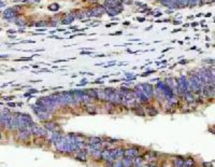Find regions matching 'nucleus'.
Wrapping results in <instances>:
<instances>
[{
	"instance_id": "f257e3e1",
	"label": "nucleus",
	"mask_w": 215,
	"mask_h": 167,
	"mask_svg": "<svg viewBox=\"0 0 215 167\" xmlns=\"http://www.w3.org/2000/svg\"><path fill=\"white\" fill-rule=\"evenodd\" d=\"M54 145H55V148H56V150L59 151V152H62V153H71V152H70L69 142H68V140H67V138H66V136H62V138H60L59 140L57 141V142H55Z\"/></svg>"
},
{
	"instance_id": "f03ea898",
	"label": "nucleus",
	"mask_w": 215,
	"mask_h": 167,
	"mask_svg": "<svg viewBox=\"0 0 215 167\" xmlns=\"http://www.w3.org/2000/svg\"><path fill=\"white\" fill-rule=\"evenodd\" d=\"M30 133H31V135L36 136V137H45L47 135V131L44 127L37 125L36 123H34L30 126Z\"/></svg>"
},
{
	"instance_id": "7ed1b4c3",
	"label": "nucleus",
	"mask_w": 215,
	"mask_h": 167,
	"mask_svg": "<svg viewBox=\"0 0 215 167\" xmlns=\"http://www.w3.org/2000/svg\"><path fill=\"white\" fill-rule=\"evenodd\" d=\"M124 155H125V150H124L123 148L110 149V160L111 161L121 160Z\"/></svg>"
},
{
	"instance_id": "20e7f679",
	"label": "nucleus",
	"mask_w": 215,
	"mask_h": 167,
	"mask_svg": "<svg viewBox=\"0 0 215 167\" xmlns=\"http://www.w3.org/2000/svg\"><path fill=\"white\" fill-rule=\"evenodd\" d=\"M141 86H142V92L148 96V98L154 97L155 92H154V87L151 83H141Z\"/></svg>"
},
{
	"instance_id": "39448f33",
	"label": "nucleus",
	"mask_w": 215,
	"mask_h": 167,
	"mask_svg": "<svg viewBox=\"0 0 215 167\" xmlns=\"http://www.w3.org/2000/svg\"><path fill=\"white\" fill-rule=\"evenodd\" d=\"M17 15H19V13H17V10L15 9V8H9V9H7L6 11H4L3 17L7 19L8 21L12 22L15 17H17Z\"/></svg>"
},
{
	"instance_id": "423d86ee",
	"label": "nucleus",
	"mask_w": 215,
	"mask_h": 167,
	"mask_svg": "<svg viewBox=\"0 0 215 167\" xmlns=\"http://www.w3.org/2000/svg\"><path fill=\"white\" fill-rule=\"evenodd\" d=\"M105 8L103 6H98L96 8H93L92 10H89V11L87 12V15L88 16H100V15H102L103 13L105 12Z\"/></svg>"
},
{
	"instance_id": "0eeeda50",
	"label": "nucleus",
	"mask_w": 215,
	"mask_h": 167,
	"mask_svg": "<svg viewBox=\"0 0 215 167\" xmlns=\"http://www.w3.org/2000/svg\"><path fill=\"white\" fill-rule=\"evenodd\" d=\"M43 127H44L46 131H52V133L53 131H60L59 125L55 122H52V121H45L44 124H43Z\"/></svg>"
},
{
	"instance_id": "6e6552de",
	"label": "nucleus",
	"mask_w": 215,
	"mask_h": 167,
	"mask_svg": "<svg viewBox=\"0 0 215 167\" xmlns=\"http://www.w3.org/2000/svg\"><path fill=\"white\" fill-rule=\"evenodd\" d=\"M8 128L11 131H16L19 130V116L17 115H11L9 121V124H8Z\"/></svg>"
},
{
	"instance_id": "1a4fd4ad",
	"label": "nucleus",
	"mask_w": 215,
	"mask_h": 167,
	"mask_svg": "<svg viewBox=\"0 0 215 167\" xmlns=\"http://www.w3.org/2000/svg\"><path fill=\"white\" fill-rule=\"evenodd\" d=\"M202 92H203V95L204 96H208V97H213L214 96V92H215V90H214V85H212V84H206V85H203L202 86Z\"/></svg>"
},
{
	"instance_id": "9d476101",
	"label": "nucleus",
	"mask_w": 215,
	"mask_h": 167,
	"mask_svg": "<svg viewBox=\"0 0 215 167\" xmlns=\"http://www.w3.org/2000/svg\"><path fill=\"white\" fill-rule=\"evenodd\" d=\"M72 95H73V99H74L75 105H77V103H82L83 95H84V91L75 90L74 92H72Z\"/></svg>"
},
{
	"instance_id": "9b49d317",
	"label": "nucleus",
	"mask_w": 215,
	"mask_h": 167,
	"mask_svg": "<svg viewBox=\"0 0 215 167\" xmlns=\"http://www.w3.org/2000/svg\"><path fill=\"white\" fill-rule=\"evenodd\" d=\"M30 135H31V133H30L29 130L19 131V134H17V139H19V141H26L30 138Z\"/></svg>"
},
{
	"instance_id": "f8f14e48",
	"label": "nucleus",
	"mask_w": 215,
	"mask_h": 167,
	"mask_svg": "<svg viewBox=\"0 0 215 167\" xmlns=\"http://www.w3.org/2000/svg\"><path fill=\"white\" fill-rule=\"evenodd\" d=\"M139 153H140V151H139V148H137V147H131V148L125 150V155L130 156V158H133V159L136 156H138Z\"/></svg>"
},
{
	"instance_id": "ddd939ff",
	"label": "nucleus",
	"mask_w": 215,
	"mask_h": 167,
	"mask_svg": "<svg viewBox=\"0 0 215 167\" xmlns=\"http://www.w3.org/2000/svg\"><path fill=\"white\" fill-rule=\"evenodd\" d=\"M121 162H122L123 167H133V158L124 155Z\"/></svg>"
},
{
	"instance_id": "4468645a",
	"label": "nucleus",
	"mask_w": 215,
	"mask_h": 167,
	"mask_svg": "<svg viewBox=\"0 0 215 167\" xmlns=\"http://www.w3.org/2000/svg\"><path fill=\"white\" fill-rule=\"evenodd\" d=\"M77 155H75V160L80 161V162H86L87 161V153L85 152L83 149L77 151Z\"/></svg>"
},
{
	"instance_id": "2eb2a0df",
	"label": "nucleus",
	"mask_w": 215,
	"mask_h": 167,
	"mask_svg": "<svg viewBox=\"0 0 215 167\" xmlns=\"http://www.w3.org/2000/svg\"><path fill=\"white\" fill-rule=\"evenodd\" d=\"M37 116L39 118V120L41 121H47L51 118V112L45 110H41L39 113H37Z\"/></svg>"
},
{
	"instance_id": "dca6fc26",
	"label": "nucleus",
	"mask_w": 215,
	"mask_h": 167,
	"mask_svg": "<svg viewBox=\"0 0 215 167\" xmlns=\"http://www.w3.org/2000/svg\"><path fill=\"white\" fill-rule=\"evenodd\" d=\"M184 163H185V159L182 156H176L173 161L174 167H184Z\"/></svg>"
},
{
	"instance_id": "f3484780",
	"label": "nucleus",
	"mask_w": 215,
	"mask_h": 167,
	"mask_svg": "<svg viewBox=\"0 0 215 167\" xmlns=\"http://www.w3.org/2000/svg\"><path fill=\"white\" fill-rule=\"evenodd\" d=\"M60 138H62V135H60L59 131H53L52 136H51V141H52L53 143H55V142H57Z\"/></svg>"
},
{
	"instance_id": "a211bd4d",
	"label": "nucleus",
	"mask_w": 215,
	"mask_h": 167,
	"mask_svg": "<svg viewBox=\"0 0 215 167\" xmlns=\"http://www.w3.org/2000/svg\"><path fill=\"white\" fill-rule=\"evenodd\" d=\"M143 158L142 156H140V155H138V156H136L135 159H133V166L135 167H138V166H141V165H143Z\"/></svg>"
},
{
	"instance_id": "6ab92c4d",
	"label": "nucleus",
	"mask_w": 215,
	"mask_h": 167,
	"mask_svg": "<svg viewBox=\"0 0 215 167\" xmlns=\"http://www.w3.org/2000/svg\"><path fill=\"white\" fill-rule=\"evenodd\" d=\"M75 19V17H74V13H69V14L66 15V17L64 19L62 23H64V24H70V23L73 22V19Z\"/></svg>"
},
{
	"instance_id": "aec40b11",
	"label": "nucleus",
	"mask_w": 215,
	"mask_h": 167,
	"mask_svg": "<svg viewBox=\"0 0 215 167\" xmlns=\"http://www.w3.org/2000/svg\"><path fill=\"white\" fill-rule=\"evenodd\" d=\"M146 111H148V114L151 115V116H154V115L158 114V110L156 109V108H154L153 106H148V107L146 108Z\"/></svg>"
},
{
	"instance_id": "412c9836",
	"label": "nucleus",
	"mask_w": 215,
	"mask_h": 167,
	"mask_svg": "<svg viewBox=\"0 0 215 167\" xmlns=\"http://www.w3.org/2000/svg\"><path fill=\"white\" fill-rule=\"evenodd\" d=\"M101 151L102 150H93L90 152V156L95 160H101Z\"/></svg>"
},
{
	"instance_id": "4be33fe9",
	"label": "nucleus",
	"mask_w": 215,
	"mask_h": 167,
	"mask_svg": "<svg viewBox=\"0 0 215 167\" xmlns=\"http://www.w3.org/2000/svg\"><path fill=\"white\" fill-rule=\"evenodd\" d=\"M184 98H185V100L186 102H188V103H193L195 102V96H194V93H191V92H187L184 94Z\"/></svg>"
},
{
	"instance_id": "5701e85b",
	"label": "nucleus",
	"mask_w": 215,
	"mask_h": 167,
	"mask_svg": "<svg viewBox=\"0 0 215 167\" xmlns=\"http://www.w3.org/2000/svg\"><path fill=\"white\" fill-rule=\"evenodd\" d=\"M196 162L193 158H187L185 159V163H184V167H194Z\"/></svg>"
},
{
	"instance_id": "b1692460",
	"label": "nucleus",
	"mask_w": 215,
	"mask_h": 167,
	"mask_svg": "<svg viewBox=\"0 0 215 167\" xmlns=\"http://www.w3.org/2000/svg\"><path fill=\"white\" fill-rule=\"evenodd\" d=\"M92 100H93V98L84 91V95H83V102L82 103H86V105H90V103H92Z\"/></svg>"
},
{
	"instance_id": "393cba45",
	"label": "nucleus",
	"mask_w": 215,
	"mask_h": 167,
	"mask_svg": "<svg viewBox=\"0 0 215 167\" xmlns=\"http://www.w3.org/2000/svg\"><path fill=\"white\" fill-rule=\"evenodd\" d=\"M101 138L99 137H89L88 138V143L87 145H94V143H99L101 142Z\"/></svg>"
},
{
	"instance_id": "a878e982",
	"label": "nucleus",
	"mask_w": 215,
	"mask_h": 167,
	"mask_svg": "<svg viewBox=\"0 0 215 167\" xmlns=\"http://www.w3.org/2000/svg\"><path fill=\"white\" fill-rule=\"evenodd\" d=\"M189 0H178V7L179 8H185L188 7Z\"/></svg>"
},
{
	"instance_id": "bb28decb",
	"label": "nucleus",
	"mask_w": 215,
	"mask_h": 167,
	"mask_svg": "<svg viewBox=\"0 0 215 167\" xmlns=\"http://www.w3.org/2000/svg\"><path fill=\"white\" fill-rule=\"evenodd\" d=\"M49 10L50 11H58V10H59V6H58L57 3H52L49 7Z\"/></svg>"
},
{
	"instance_id": "cd10ccee",
	"label": "nucleus",
	"mask_w": 215,
	"mask_h": 167,
	"mask_svg": "<svg viewBox=\"0 0 215 167\" xmlns=\"http://www.w3.org/2000/svg\"><path fill=\"white\" fill-rule=\"evenodd\" d=\"M198 4H200V0H189V7H196Z\"/></svg>"
},
{
	"instance_id": "c85d7f7f",
	"label": "nucleus",
	"mask_w": 215,
	"mask_h": 167,
	"mask_svg": "<svg viewBox=\"0 0 215 167\" xmlns=\"http://www.w3.org/2000/svg\"><path fill=\"white\" fill-rule=\"evenodd\" d=\"M111 167H123L122 165V162H121V160H115L112 162V166Z\"/></svg>"
},
{
	"instance_id": "c756f323",
	"label": "nucleus",
	"mask_w": 215,
	"mask_h": 167,
	"mask_svg": "<svg viewBox=\"0 0 215 167\" xmlns=\"http://www.w3.org/2000/svg\"><path fill=\"white\" fill-rule=\"evenodd\" d=\"M86 109H87V112H88V113H92V114H95V113H96V111H95V107H93V106L87 105V107H86Z\"/></svg>"
},
{
	"instance_id": "7c9ffc66",
	"label": "nucleus",
	"mask_w": 215,
	"mask_h": 167,
	"mask_svg": "<svg viewBox=\"0 0 215 167\" xmlns=\"http://www.w3.org/2000/svg\"><path fill=\"white\" fill-rule=\"evenodd\" d=\"M75 13H77L78 15H74V17H75V19H83V17H84L85 16V13H84V12H81V11H77V12H75Z\"/></svg>"
},
{
	"instance_id": "2f4dec72",
	"label": "nucleus",
	"mask_w": 215,
	"mask_h": 167,
	"mask_svg": "<svg viewBox=\"0 0 215 167\" xmlns=\"http://www.w3.org/2000/svg\"><path fill=\"white\" fill-rule=\"evenodd\" d=\"M36 25H37L38 27H41V26H46V25H47V23H46V22H43V21H41V22H38Z\"/></svg>"
},
{
	"instance_id": "473e14b6",
	"label": "nucleus",
	"mask_w": 215,
	"mask_h": 167,
	"mask_svg": "<svg viewBox=\"0 0 215 167\" xmlns=\"http://www.w3.org/2000/svg\"><path fill=\"white\" fill-rule=\"evenodd\" d=\"M117 139H108V142L109 143H115V142H117Z\"/></svg>"
},
{
	"instance_id": "72a5a7b5",
	"label": "nucleus",
	"mask_w": 215,
	"mask_h": 167,
	"mask_svg": "<svg viewBox=\"0 0 215 167\" xmlns=\"http://www.w3.org/2000/svg\"><path fill=\"white\" fill-rule=\"evenodd\" d=\"M27 93H29V94H34V93H39V92H38L37 90H29V92H27Z\"/></svg>"
},
{
	"instance_id": "f704fd0d",
	"label": "nucleus",
	"mask_w": 215,
	"mask_h": 167,
	"mask_svg": "<svg viewBox=\"0 0 215 167\" xmlns=\"http://www.w3.org/2000/svg\"><path fill=\"white\" fill-rule=\"evenodd\" d=\"M4 6H6V2L0 1V8H1V7H4Z\"/></svg>"
},
{
	"instance_id": "c9c22d12",
	"label": "nucleus",
	"mask_w": 215,
	"mask_h": 167,
	"mask_svg": "<svg viewBox=\"0 0 215 167\" xmlns=\"http://www.w3.org/2000/svg\"><path fill=\"white\" fill-rule=\"evenodd\" d=\"M8 105H9L10 107H15V103H9Z\"/></svg>"
},
{
	"instance_id": "e433bc0d",
	"label": "nucleus",
	"mask_w": 215,
	"mask_h": 167,
	"mask_svg": "<svg viewBox=\"0 0 215 167\" xmlns=\"http://www.w3.org/2000/svg\"><path fill=\"white\" fill-rule=\"evenodd\" d=\"M11 99H13V97H12V96H11V97H6V98H4V100H11Z\"/></svg>"
},
{
	"instance_id": "4c0bfd02",
	"label": "nucleus",
	"mask_w": 215,
	"mask_h": 167,
	"mask_svg": "<svg viewBox=\"0 0 215 167\" xmlns=\"http://www.w3.org/2000/svg\"><path fill=\"white\" fill-rule=\"evenodd\" d=\"M187 63V60H181V62H180V64H186Z\"/></svg>"
},
{
	"instance_id": "58836bf2",
	"label": "nucleus",
	"mask_w": 215,
	"mask_h": 167,
	"mask_svg": "<svg viewBox=\"0 0 215 167\" xmlns=\"http://www.w3.org/2000/svg\"><path fill=\"white\" fill-rule=\"evenodd\" d=\"M138 21H139V22H143V21H144V19H140V17H139Z\"/></svg>"
},
{
	"instance_id": "ea45409f",
	"label": "nucleus",
	"mask_w": 215,
	"mask_h": 167,
	"mask_svg": "<svg viewBox=\"0 0 215 167\" xmlns=\"http://www.w3.org/2000/svg\"><path fill=\"white\" fill-rule=\"evenodd\" d=\"M197 24H198V23H196V22H195V23H193V24H191V25H193V26H197Z\"/></svg>"
},
{
	"instance_id": "a19ab883",
	"label": "nucleus",
	"mask_w": 215,
	"mask_h": 167,
	"mask_svg": "<svg viewBox=\"0 0 215 167\" xmlns=\"http://www.w3.org/2000/svg\"><path fill=\"white\" fill-rule=\"evenodd\" d=\"M0 57H8V55H0Z\"/></svg>"
},
{
	"instance_id": "79ce46f5",
	"label": "nucleus",
	"mask_w": 215,
	"mask_h": 167,
	"mask_svg": "<svg viewBox=\"0 0 215 167\" xmlns=\"http://www.w3.org/2000/svg\"><path fill=\"white\" fill-rule=\"evenodd\" d=\"M2 138V136H1V133H0V139H1Z\"/></svg>"
},
{
	"instance_id": "37998d69",
	"label": "nucleus",
	"mask_w": 215,
	"mask_h": 167,
	"mask_svg": "<svg viewBox=\"0 0 215 167\" xmlns=\"http://www.w3.org/2000/svg\"><path fill=\"white\" fill-rule=\"evenodd\" d=\"M0 116H1V114H0Z\"/></svg>"
}]
</instances>
